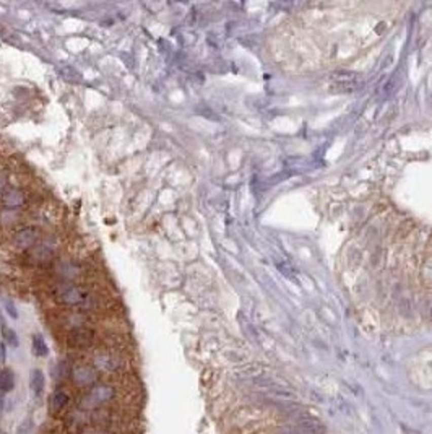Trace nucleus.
<instances>
[{"instance_id": "1", "label": "nucleus", "mask_w": 432, "mask_h": 434, "mask_svg": "<svg viewBox=\"0 0 432 434\" xmlns=\"http://www.w3.org/2000/svg\"><path fill=\"white\" fill-rule=\"evenodd\" d=\"M54 299L68 308H88L90 306L91 293L90 289L83 285L70 283V281H62L52 288Z\"/></svg>"}, {"instance_id": "2", "label": "nucleus", "mask_w": 432, "mask_h": 434, "mask_svg": "<svg viewBox=\"0 0 432 434\" xmlns=\"http://www.w3.org/2000/svg\"><path fill=\"white\" fill-rule=\"evenodd\" d=\"M114 398H116V387H113L111 384H96L83 397L82 407L98 408L102 405H107L109 402H113Z\"/></svg>"}, {"instance_id": "3", "label": "nucleus", "mask_w": 432, "mask_h": 434, "mask_svg": "<svg viewBox=\"0 0 432 434\" xmlns=\"http://www.w3.org/2000/svg\"><path fill=\"white\" fill-rule=\"evenodd\" d=\"M67 345L74 350H86L91 348L93 343L96 342V333L90 327H75L70 328L67 333Z\"/></svg>"}, {"instance_id": "4", "label": "nucleus", "mask_w": 432, "mask_h": 434, "mask_svg": "<svg viewBox=\"0 0 432 434\" xmlns=\"http://www.w3.org/2000/svg\"><path fill=\"white\" fill-rule=\"evenodd\" d=\"M71 381L77 387H93L98 381V369L91 364H78L71 369Z\"/></svg>"}, {"instance_id": "5", "label": "nucleus", "mask_w": 432, "mask_h": 434, "mask_svg": "<svg viewBox=\"0 0 432 434\" xmlns=\"http://www.w3.org/2000/svg\"><path fill=\"white\" fill-rule=\"evenodd\" d=\"M93 366L98 371H106V373H116L122 368V359L116 353H98L94 356Z\"/></svg>"}, {"instance_id": "6", "label": "nucleus", "mask_w": 432, "mask_h": 434, "mask_svg": "<svg viewBox=\"0 0 432 434\" xmlns=\"http://www.w3.org/2000/svg\"><path fill=\"white\" fill-rule=\"evenodd\" d=\"M39 236V231L34 226H25L18 229L13 236V243L18 249H28V247H34L36 241Z\"/></svg>"}, {"instance_id": "7", "label": "nucleus", "mask_w": 432, "mask_h": 434, "mask_svg": "<svg viewBox=\"0 0 432 434\" xmlns=\"http://www.w3.org/2000/svg\"><path fill=\"white\" fill-rule=\"evenodd\" d=\"M70 404V395H68V390L63 389V387H57L52 392V397H51V407L55 413L62 412L65 410Z\"/></svg>"}, {"instance_id": "8", "label": "nucleus", "mask_w": 432, "mask_h": 434, "mask_svg": "<svg viewBox=\"0 0 432 434\" xmlns=\"http://www.w3.org/2000/svg\"><path fill=\"white\" fill-rule=\"evenodd\" d=\"M2 204L7 208H18L25 205V194L18 189H12L2 195Z\"/></svg>"}, {"instance_id": "9", "label": "nucleus", "mask_w": 432, "mask_h": 434, "mask_svg": "<svg viewBox=\"0 0 432 434\" xmlns=\"http://www.w3.org/2000/svg\"><path fill=\"white\" fill-rule=\"evenodd\" d=\"M29 387L33 390L34 395H41L46 389V376L41 369H33L29 373Z\"/></svg>"}, {"instance_id": "10", "label": "nucleus", "mask_w": 432, "mask_h": 434, "mask_svg": "<svg viewBox=\"0 0 432 434\" xmlns=\"http://www.w3.org/2000/svg\"><path fill=\"white\" fill-rule=\"evenodd\" d=\"M15 387V374L12 369L9 368H2L0 369V392L2 393H9L12 392Z\"/></svg>"}, {"instance_id": "11", "label": "nucleus", "mask_w": 432, "mask_h": 434, "mask_svg": "<svg viewBox=\"0 0 432 434\" xmlns=\"http://www.w3.org/2000/svg\"><path fill=\"white\" fill-rule=\"evenodd\" d=\"M31 348H33L34 356L44 358V356L49 355V347H47V343H46L44 337H43L41 333H34V335H33V342H31Z\"/></svg>"}, {"instance_id": "12", "label": "nucleus", "mask_w": 432, "mask_h": 434, "mask_svg": "<svg viewBox=\"0 0 432 434\" xmlns=\"http://www.w3.org/2000/svg\"><path fill=\"white\" fill-rule=\"evenodd\" d=\"M78 265L74 262H67V263H60L57 267V273L63 278V280H74L78 275Z\"/></svg>"}, {"instance_id": "13", "label": "nucleus", "mask_w": 432, "mask_h": 434, "mask_svg": "<svg viewBox=\"0 0 432 434\" xmlns=\"http://www.w3.org/2000/svg\"><path fill=\"white\" fill-rule=\"evenodd\" d=\"M52 254H54V249L47 243H43V244L33 247V257L39 262H46L47 259H51Z\"/></svg>"}, {"instance_id": "14", "label": "nucleus", "mask_w": 432, "mask_h": 434, "mask_svg": "<svg viewBox=\"0 0 432 434\" xmlns=\"http://www.w3.org/2000/svg\"><path fill=\"white\" fill-rule=\"evenodd\" d=\"M2 339H4V343H7V345H9V347H12V348H17L18 343H20L17 332H15L13 328L7 327V325L2 327Z\"/></svg>"}, {"instance_id": "15", "label": "nucleus", "mask_w": 432, "mask_h": 434, "mask_svg": "<svg viewBox=\"0 0 432 434\" xmlns=\"http://www.w3.org/2000/svg\"><path fill=\"white\" fill-rule=\"evenodd\" d=\"M5 356H7L5 355V343H4V340H0V361H2V363L5 361Z\"/></svg>"}, {"instance_id": "16", "label": "nucleus", "mask_w": 432, "mask_h": 434, "mask_svg": "<svg viewBox=\"0 0 432 434\" xmlns=\"http://www.w3.org/2000/svg\"><path fill=\"white\" fill-rule=\"evenodd\" d=\"M2 187H4V182H2V179H0V189H2Z\"/></svg>"}]
</instances>
